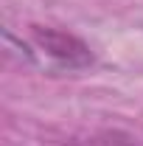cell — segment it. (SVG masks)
<instances>
[{
  "instance_id": "cell-2",
  "label": "cell",
  "mask_w": 143,
  "mask_h": 146,
  "mask_svg": "<svg viewBox=\"0 0 143 146\" xmlns=\"http://www.w3.org/2000/svg\"><path fill=\"white\" fill-rule=\"evenodd\" d=\"M79 146H138V143L124 132H101V135H93L87 141H81Z\"/></svg>"
},
{
  "instance_id": "cell-1",
  "label": "cell",
  "mask_w": 143,
  "mask_h": 146,
  "mask_svg": "<svg viewBox=\"0 0 143 146\" xmlns=\"http://www.w3.org/2000/svg\"><path fill=\"white\" fill-rule=\"evenodd\" d=\"M34 42L39 45V51L54 59L59 68H68V70H81L93 65V51L84 39H79L70 31H59V28H42L34 25Z\"/></svg>"
}]
</instances>
